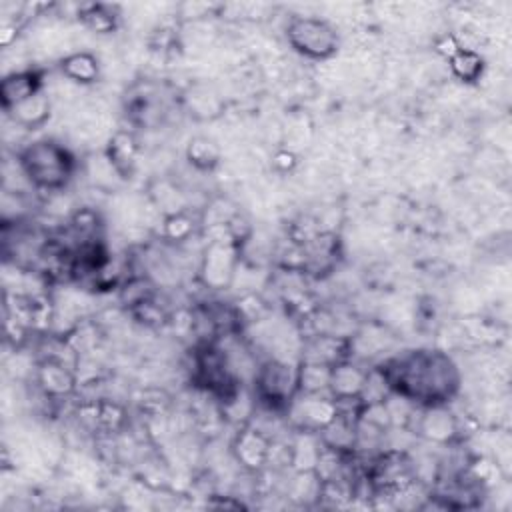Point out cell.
<instances>
[{
    "instance_id": "cell-16",
    "label": "cell",
    "mask_w": 512,
    "mask_h": 512,
    "mask_svg": "<svg viewBox=\"0 0 512 512\" xmlns=\"http://www.w3.org/2000/svg\"><path fill=\"white\" fill-rule=\"evenodd\" d=\"M332 366L320 362H298V392L326 394L330 386ZM330 394V392H328Z\"/></svg>"
},
{
    "instance_id": "cell-6",
    "label": "cell",
    "mask_w": 512,
    "mask_h": 512,
    "mask_svg": "<svg viewBox=\"0 0 512 512\" xmlns=\"http://www.w3.org/2000/svg\"><path fill=\"white\" fill-rule=\"evenodd\" d=\"M238 256H240V244L232 240L230 234L226 238H214L202 256V264H200L202 282L212 290L226 288L234 278Z\"/></svg>"
},
{
    "instance_id": "cell-19",
    "label": "cell",
    "mask_w": 512,
    "mask_h": 512,
    "mask_svg": "<svg viewBox=\"0 0 512 512\" xmlns=\"http://www.w3.org/2000/svg\"><path fill=\"white\" fill-rule=\"evenodd\" d=\"M194 232V220L188 216V212H178L172 216H164V236L182 242L188 240V236Z\"/></svg>"
},
{
    "instance_id": "cell-2",
    "label": "cell",
    "mask_w": 512,
    "mask_h": 512,
    "mask_svg": "<svg viewBox=\"0 0 512 512\" xmlns=\"http://www.w3.org/2000/svg\"><path fill=\"white\" fill-rule=\"evenodd\" d=\"M18 166L36 190L60 192L76 172V158L64 144L44 138L18 152Z\"/></svg>"
},
{
    "instance_id": "cell-5",
    "label": "cell",
    "mask_w": 512,
    "mask_h": 512,
    "mask_svg": "<svg viewBox=\"0 0 512 512\" xmlns=\"http://www.w3.org/2000/svg\"><path fill=\"white\" fill-rule=\"evenodd\" d=\"M286 418L294 432H320L338 414V402L326 394L298 392L286 408Z\"/></svg>"
},
{
    "instance_id": "cell-10",
    "label": "cell",
    "mask_w": 512,
    "mask_h": 512,
    "mask_svg": "<svg viewBox=\"0 0 512 512\" xmlns=\"http://www.w3.org/2000/svg\"><path fill=\"white\" fill-rule=\"evenodd\" d=\"M368 370L352 358L332 366L328 392L336 402H360V394L366 382Z\"/></svg>"
},
{
    "instance_id": "cell-12",
    "label": "cell",
    "mask_w": 512,
    "mask_h": 512,
    "mask_svg": "<svg viewBox=\"0 0 512 512\" xmlns=\"http://www.w3.org/2000/svg\"><path fill=\"white\" fill-rule=\"evenodd\" d=\"M108 160L116 168V172L122 176V180H128L134 174L136 168V158H138V142L134 134L126 130H118L112 134L106 152Z\"/></svg>"
},
{
    "instance_id": "cell-8",
    "label": "cell",
    "mask_w": 512,
    "mask_h": 512,
    "mask_svg": "<svg viewBox=\"0 0 512 512\" xmlns=\"http://www.w3.org/2000/svg\"><path fill=\"white\" fill-rule=\"evenodd\" d=\"M34 384L44 398L56 402L74 394L78 378L76 370L68 362L44 356L34 368Z\"/></svg>"
},
{
    "instance_id": "cell-4",
    "label": "cell",
    "mask_w": 512,
    "mask_h": 512,
    "mask_svg": "<svg viewBox=\"0 0 512 512\" xmlns=\"http://www.w3.org/2000/svg\"><path fill=\"white\" fill-rule=\"evenodd\" d=\"M286 40L294 52L316 62L330 60L340 48L338 30L316 16H292L286 26Z\"/></svg>"
},
{
    "instance_id": "cell-3",
    "label": "cell",
    "mask_w": 512,
    "mask_h": 512,
    "mask_svg": "<svg viewBox=\"0 0 512 512\" xmlns=\"http://www.w3.org/2000/svg\"><path fill=\"white\" fill-rule=\"evenodd\" d=\"M256 402L272 412H286L288 404L298 394V364L268 358L256 366L252 376Z\"/></svg>"
},
{
    "instance_id": "cell-11",
    "label": "cell",
    "mask_w": 512,
    "mask_h": 512,
    "mask_svg": "<svg viewBox=\"0 0 512 512\" xmlns=\"http://www.w3.org/2000/svg\"><path fill=\"white\" fill-rule=\"evenodd\" d=\"M38 92H42V74L38 70L28 68V70L12 72L4 76V80L0 82L2 110L8 112L20 102L36 96Z\"/></svg>"
},
{
    "instance_id": "cell-18",
    "label": "cell",
    "mask_w": 512,
    "mask_h": 512,
    "mask_svg": "<svg viewBox=\"0 0 512 512\" xmlns=\"http://www.w3.org/2000/svg\"><path fill=\"white\" fill-rule=\"evenodd\" d=\"M78 18L96 34H106L116 28L118 14L114 6L108 4H84L78 10Z\"/></svg>"
},
{
    "instance_id": "cell-17",
    "label": "cell",
    "mask_w": 512,
    "mask_h": 512,
    "mask_svg": "<svg viewBox=\"0 0 512 512\" xmlns=\"http://www.w3.org/2000/svg\"><path fill=\"white\" fill-rule=\"evenodd\" d=\"M188 162L202 172H208L220 162V146L208 136H194L186 148Z\"/></svg>"
},
{
    "instance_id": "cell-15",
    "label": "cell",
    "mask_w": 512,
    "mask_h": 512,
    "mask_svg": "<svg viewBox=\"0 0 512 512\" xmlns=\"http://www.w3.org/2000/svg\"><path fill=\"white\" fill-rule=\"evenodd\" d=\"M448 64H450L452 74L466 84L480 80L484 74V58L474 48H468V46H460L448 58Z\"/></svg>"
},
{
    "instance_id": "cell-1",
    "label": "cell",
    "mask_w": 512,
    "mask_h": 512,
    "mask_svg": "<svg viewBox=\"0 0 512 512\" xmlns=\"http://www.w3.org/2000/svg\"><path fill=\"white\" fill-rule=\"evenodd\" d=\"M390 392L414 406L448 404L460 390V370L442 350L420 348L394 356L378 366Z\"/></svg>"
},
{
    "instance_id": "cell-9",
    "label": "cell",
    "mask_w": 512,
    "mask_h": 512,
    "mask_svg": "<svg viewBox=\"0 0 512 512\" xmlns=\"http://www.w3.org/2000/svg\"><path fill=\"white\" fill-rule=\"evenodd\" d=\"M272 438L252 424H242L234 436L232 452L236 462L250 472H260L268 466V452H270Z\"/></svg>"
},
{
    "instance_id": "cell-13",
    "label": "cell",
    "mask_w": 512,
    "mask_h": 512,
    "mask_svg": "<svg viewBox=\"0 0 512 512\" xmlns=\"http://www.w3.org/2000/svg\"><path fill=\"white\" fill-rule=\"evenodd\" d=\"M60 72L70 82L88 86V84L98 82V78H100V62H98L96 54H92L88 50H76V52L66 54L60 60Z\"/></svg>"
},
{
    "instance_id": "cell-7",
    "label": "cell",
    "mask_w": 512,
    "mask_h": 512,
    "mask_svg": "<svg viewBox=\"0 0 512 512\" xmlns=\"http://www.w3.org/2000/svg\"><path fill=\"white\" fill-rule=\"evenodd\" d=\"M418 410V418L412 412L410 422L414 434L422 436L434 444H452L460 436V424L456 414L448 408V404L434 406H414Z\"/></svg>"
},
{
    "instance_id": "cell-14",
    "label": "cell",
    "mask_w": 512,
    "mask_h": 512,
    "mask_svg": "<svg viewBox=\"0 0 512 512\" xmlns=\"http://www.w3.org/2000/svg\"><path fill=\"white\" fill-rule=\"evenodd\" d=\"M6 114L12 118V122L16 126L26 128V130H36L50 118V98L42 90L36 96L20 102L18 106L8 110Z\"/></svg>"
}]
</instances>
